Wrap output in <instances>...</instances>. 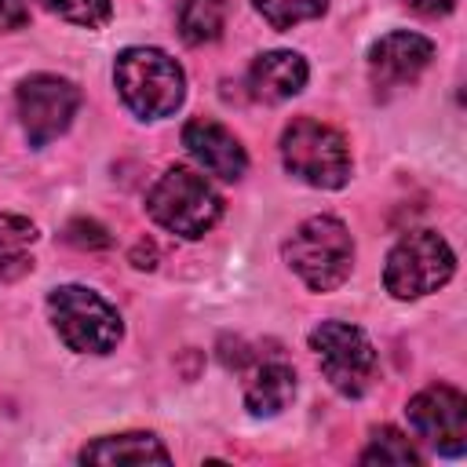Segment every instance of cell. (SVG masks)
Instances as JSON below:
<instances>
[{"mask_svg":"<svg viewBox=\"0 0 467 467\" xmlns=\"http://www.w3.org/2000/svg\"><path fill=\"white\" fill-rule=\"evenodd\" d=\"M113 80L124 106L142 120L171 117L186 95L182 66L161 47H124L117 55Z\"/></svg>","mask_w":467,"mask_h":467,"instance_id":"obj_1","label":"cell"},{"mask_svg":"<svg viewBox=\"0 0 467 467\" xmlns=\"http://www.w3.org/2000/svg\"><path fill=\"white\" fill-rule=\"evenodd\" d=\"M285 259L310 292H332L354 266L350 230L336 215H310L285 241Z\"/></svg>","mask_w":467,"mask_h":467,"instance_id":"obj_2","label":"cell"},{"mask_svg":"<svg viewBox=\"0 0 467 467\" xmlns=\"http://www.w3.org/2000/svg\"><path fill=\"white\" fill-rule=\"evenodd\" d=\"M146 212L157 226L179 234V237H204L219 215L223 197L212 190V182L190 168H168L146 193Z\"/></svg>","mask_w":467,"mask_h":467,"instance_id":"obj_3","label":"cell"},{"mask_svg":"<svg viewBox=\"0 0 467 467\" xmlns=\"http://www.w3.org/2000/svg\"><path fill=\"white\" fill-rule=\"evenodd\" d=\"M47 310L55 321V332L62 336V343L69 350L80 354H109L120 336V314L109 299H102L99 292L84 288V285H62L47 296Z\"/></svg>","mask_w":467,"mask_h":467,"instance_id":"obj_4","label":"cell"},{"mask_svg":"<svg viewBox=\"0 0 467 467\" xmlns=\"http://www.w3.org/2000/svg\"><path fill=\"white\" fill-rule=\"evenodd\" d=\"M281 161L296 179H303L306 186H317V190H339L350 179L347 139L314 117H299L285 128Z\"/></svg>","mask_w":467,"mask_h":467,"instance_id":"obj_5","label":"cell"},{"mask_svg":"<svg viewBox=\"0 0 467 467\" xmlns=\"http://www.w3.org/2000/svg\"><path fill=\"white\" fill-rule=\"evenodd\" d=\"M456 270V255L449 241L434 230H409L387 255L383 285L394 299H420L438 292Z\"/></svg>","mask_w":467,"mask_h":467,"instance_id":"obj_6","label":"cell"},{"mask_svg":"<svg viewBox=\"0 0 467 467\" xmlns=\"http://www.w3.org/2000/svg\"><path fill=\"white\" fill-rule=\"evenodd\" d=\"M310 350L317 354V365H321L325 379L339 394L361 398L372 387V379H376V347L368 343V336L358 325L321 321L310 332Z\"/></svg>","mask_w":467,"mask_h":467,"instance_id":"obj_7","label":"cell"},{"mask_svg":"<svg viewBox=\"0 0 467 467\" xmlns=\"http://www.w3.org/2000/svg\"><path fill=\"white\" fill-rule=\"evenodd\" d=\"M80 106V88L55 73H33L18 84V117L26 128V139L33 146H44L58 139Z\"/></svg>","mask_w":467,"mask_h":467,"instance_id":"obj_8","label":"cell"},{"mask_svg":"<svg viewBox=\"0 0 467 467\" xmlns=\"http://www.w3.org/2000/svg\"><path fill=\"white\" fill-rule=\"evenodd\" d=\"M405 412H409L412 431L431 449H438L441 456H463V449H467V398L456 387L434 383V387L420 390Z\"/></svg>","mask_w":467,"mask_h":467,"instance_id":"obj_9","label":"cell"},{"mask_svg":"<svg viewBox=\"0 0 467 467\" xmlns=\"http://www.w3.org/2000/svg\"><path fill=\"white\" fill-rule=\"evenodd\" d=\"M434 58V44L420 33L398 29L372 44L368 51V77L376 88H401L412 84Z\"/></svg>","mask_w":467,"mask_h":467,"instance_id":"obj_10","label":"cell"},{"mask_svg":"<svg viewBox=\"0 0 467 467\" xmlns=\"http://www.w3.org/2000/svg\"><path fill=\"white\" fill-rule=\"evenodd\" d=\"M182 146L186 153L215 179L223 182H234L244 175L248 168V153L244 146L237 142V135L230 128H223L219 120H208V117H197L182 128Z\"/></svg>","mask_w":467,"mask_h":467,"instance_id":"obj_11","label":"cell"},{"mask_svg":"<svg viewBox=\"0 0 467 467\" xmlns=\"http://www.w3.org/2000/svg\"><path fill=\"white\" fill-rule=\"evenodd\" d=\"M248 84H252V95L255 99H263V102H285V99H292V95L303 91V84H306V62L296 51H266V55H259L252 62Z\"/></svg>","mask_w":467,"mask_h":467,"instance_id":"obj_12","label":"cell"},{"mask_svg":"<svg viewBox=\"0 0 467 467\" xmlns=\"http://www.w3.org/2000/svg\"><path fill=\"white\" fill-rule=\"evenodd\" d=\"M296 398V372L285 361H266L244 387V405L252 416H277Z\"/></svg>","mask_w":467,"mask_h":467,"instance_id":"obj_13","label":"cell"},{"mask_svg":"<svg viewBox=\"0 0 467 467\" xmlns=\"http://www.w3.org/2000/svg\"><path fill=\"white\" fill-rule=\"evenodd\" d=\"M171 452L153 434H113L84 445L80 463H168Z\"/></svg>","mask_w":467,"mask_h":467,"instance_id":"obj_14","label":"cell"},{"mask_svg":"<svg viewBox=\"0 0 467 467\" xmlns=\"http://www.w3.org/2000/svg\"><path fill=\"white\" fill-rule=\"evenodd\" d=\"M33 244L36 226L26 215L4 212L0 215V281H18L33 270Z\"/></svg>","mask_w":467,"mask_h":467,"instance_id":"obj_15","label":"cell"},{"mask_svg":"<svg viewBox=\"0 0 467 467\" xmlns=\"http://www.w3.org/2000/svg\"><path fill=\"white\" fill-rule=\"evenodd\" d=\"M226 26V0H182L179 36L186 44H212Z\"/></svg>","mask_w":467,"mask_h":467,"instance_id":"obj_16","label":"cell"},{"mask_svg":"<svg viewBox=\"0 0 467 467\" xmlns=\"http://www.w3.org/2000/svg\"><path fill=\"white\" fill-rule=\"evenodd\" d=\"M361 463H423V456H420V449L401 434V431H394V427H379L376 434H372V441H368V449L361 452Z\"/></svg>","mask_w":467,"mask_h":467,"instance_id":"obj_17","label":"cell"},{"mask_svg":"<svg viewBox=\"0 0 467 467\" xmlns=\"http://www.w3.org/2000/svg\"><path fill=\"white\" fill-rule=\"evenodd\" d=\"M255 7L274 29H292L299 22L317 18L328 7V0H255Z\"/></svg>","mask_w":467,"mask_h":467,"instance_id":"obj_18","label":"cell"},{"mask_svg":"<svg viewBox=\"0 0 467 467\" xmlns=\"http://www.w3.org/2000/svg\"><path fill=\"white\" fill-rule=\"evenodd\" d=\"M40 4L51 15H58V18L73 22V26H88V29L106 26L109 15H113V4L109 0H40Z\"/></svg>","mask_w":467,"mask_h":467,"instance_id":"obj_19","label":"cell"},{"mask_svg":"<svg viewBox=\"0 0 467 467\" xmlns=\"http://www.w3.org/2000/svg\"><path fill=\"white\" fill-rule=\"evenodd\" d=\"M62 237L69 244H77V248H109V234L95 219H69L66 230H62Z\"/></svg>","mask_w":467,"mask_h":467,"instance_id":"obj_20","label":"cell"},{"mask_svg":"<svg viewBox=\"0 0 467 467\" xmlns=\"http://www.w3.org/2000/svg\"><path fill=\"white\" fill-rule=\"evenodd\" d=\"M26 22H29V7H26V0H0V33L22 29Z\"/></svg>","mask_w":467,"mask_h":467,"instance_id":"obj_21","label":"cell"},{"mask_svg":"<svg viewBox=\"0 0 467 467\" xmlns=\"http://www.w3.org/2000/svg\"><path fill=\"white\" fill-rule=\"evenodd\" d=\"M401 7H409L412 15H423V18H441L456 7V0H398Z\"/></svg>","mask_w":467,"mask_h":467,"instance_id":"obj_22","label":"cell"},{"mask_svg":"<svg viewBox=\"0 0 467 467\" xmlns=\"http://www.w3.org/2000/svg\"><path fill=\"white\" fill-rule=\"evenodd\" d=\"M131 263H135L139 270H150V266H153V244H139V248L131 252Z\"/></svg>","mask_w":467,"mask_h":467,"instance_id":"obj_23","label":"cell"}]
</instances>
